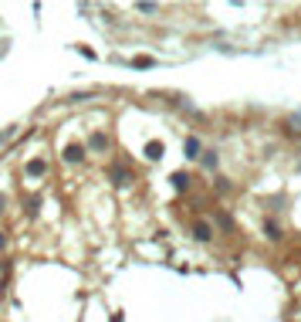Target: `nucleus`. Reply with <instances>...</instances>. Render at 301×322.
<instances>
[{
    "instance_id": "obj_13",
    "label": "nucleus",
    "mask_w": 301,
    "mask_h": 322,
    "mask_svg": "<svg viewBox=\"0 0 301 322\" xmlns=\"http://www.w3.org/2000/svg\"><path fill=\"white\" fill-rule=\"evenodd\" d=\"M3 204H7V197H3V193H0V210H3Z\"/></svg>"
},
{
    "instance_id": "obj_7",
    "label": "nucleus",
    "mask_w": 301,
    "mask_h": 322,
    "mask_svg": "<svg viewBox=\"0 0 301 322\" xmlns=\"http://www.w3.org/2000/svg\"><path fill=\"white\" fill-rule=\"evenodd\" d=\"M88 146H92V150H109V136H105V133H92Z\"/></svg>"
},
{
    "instance_id": "obj_2",
    "label": "nucleus",
    "mask_w": 301,
    "mask_h": 322,
    "mask_svg": "<svg viewBox=\"0 0 301 322\" xmlns=\"http://www.w3.org/2000/svg\"><path fill=\"white\" fill-rule=\"evenodd\" d=\"M24 173H27V176H44V173H48V160H31V163L24 166Z\"/></svg>"
},
{
    "instance_id": "obj_5",
    "label": "nucleus",
    "mask_w": 301,
    "mask_h": 322,
    "mask_svg": "<svg viewBox=\"0 0 301 322\" xmlns=\"http://www.w3.org/2000/svg\"><path fill=\"white\" fill-rule=\"evenodd\" d=\"M183 153H186V160H196V156H200V139H196V136H186Z\"/></svg>"
},
{
    "instance_id": "obj_1",
    "label": "nucleus",
    "mask_w": 301,
    "mask_h": 322,
    "mask_svg": "<svg viewBox=\"0 0 301 322\" xmlns=\"http://www.w3.org/2000/svg\"><path fill=\"white\" fill-rule=\"evenodd\" d=\"M81 160H85V146H81V143L64 146V163H81Z\"/></svg>"
},
{
    "instance_id": "obj_4",
    "label": "nucleus",
    "mask_w": 301,
    "mask_h": 322,
    "mask_svg": "<svg viewBox=\"0 0 301 322\" xmlns=\"http://www.w3.org/2000/svg\"><path fill=\"white\" fill-rule=\"evenodd\" d=\"M193 234H196V241H210V238H213V228H210L207 221H196V224H193Z\"/></svg>"
},
{
    "instance_id": "obj_6",
    "label": "nucleus",
    "mask_w": 301,
    "mask_h": 322,
    "mask_svg": "<svg viewBox=\"0 0 301 322\" xmlns=\"http://www.w3.org/2000/svg\"><path fill=\"white\" fill-rule=\"evenodd\" d=\"M264 234H267L271 241H281V224H278V221H264Z\"/></svg>"
},
{
    "instance_id": "obj_11",
    "label": "nucleus",
    "mask_w": 301,
    "mask_h": 322,
    "mask_svg": "<svg viewBox=\"0 0 301 322\" xmlns=\"http://www.w3.org/2000/svg\"><path fill=\"white\" fill-rule=\"evenodd\" d=\"M217 163H220V156H217V153L210 150L207 156H203V170H213V166H217Z\"/></svg>"
},
{
    "instance_id": "obj_9",
    "label": "nucleus",
    "mask_w": 301,
    "mask_h": 322,
    "mask_svg": "<svg viewBox=\"0 0 301 322\" xmlns=\"http://www.w3.org/2000/svg\"><path fill=\"white\" fill-rule=\"evenodd\" d=\"M170 180H173V190H189V176L186 173H173Z\"/></svg>"
},
{
    "instance_id": "obj_3",
    "label": "nucleus",
    "mask_w": 301,
    "mask_h": 322,
    "mask_svg": "<svg viewBox=\"0 0 301 322\" xmlns=\"http://www.w3.org/2000/svg\"><path fill=\"white\" fill-rule=\"evenodd\" d=\"M129 180H132V173L125 170V166H112V183L115 187H129Z\"/></svg>"
},
{
    "instance_id": "obj_8",
    "label": "nucleus",
    "mask_w": 301,
    "mask_h": 322,
    "mask_svg": "<svg viewBox=\"0 0 301 322\" xmlns=\"http://www.w3.org/2000/svg\"><path fill=\"white\" fill-rule=\"evenodd\" d=\"M163 153H166L163 143H146V156H149V160H163Z\"/></svg>"
},
{
    "instance_id": "obj_12",
    "label": "nucleus",
    "mask_w": 301,
    "mask_h": 322,
    "mask_svg": "<svg viewBox=\"0 0 301 322\" xmlns=\"http://www.w3.org/2000/svg\"><path fill=\"white\" fill-rule=\"evenodd\" d=\"M3 247H7V234L0 231V251H3Z\"/></svg>"
},
{
    "instance_id": "obj_14",
    "label": "nucleus",
    "mask_w": 301,
    "mask_h": 322,
    "mask_svg": "<svg viewBox=\"0 0 301 322\" xmlns=\"http://www.w3.org/2000/svg\"><path fill=\"white\" fill-rule=\"evenodd\" d=\"M0 292H3V282H0Z\"/></svg>"
},
{
    "instance_id": "obj_10",
    "label": "nucleus",
    "mask_w": 301,
    "mask_h": 322,
    "mask_svg": "<svg viewBox=\"0 0 301 322\" xmlns=\"http://www.w3.org/2000/svg\"><path fill=\"white\" fill-rule=\"evenodd\" d=\"M132 65H135V68H152V65H156V58H149V55H139L135 61H132Z\"/></svg>"
}]
</instances>
